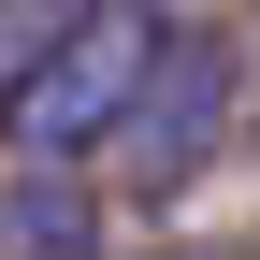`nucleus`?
<instances>
[{
	"label": "nucleus",
	"mask_w": 260,
	"mask_h": 260,
	"mask_svg": "<svg viewBox=\"0 0 260 260\" xmlns=\"http://www.w3.org/2000/svg\"><path fill=\"white\" fill-rule=\"evenodd\" d=\"M87 15H102V0H0V87H15V73H29L44 44H73Z\"/></svg>",
	"instance_id": "obj_4"
},
{
	"label": "nucleus",
	"mask_w": 260,
	"mask_h": 260,
	"mask_svg": "<svg viewBox=\"0 0 260 260\" xmlns=\"http://www.w3.org/2000/svg\"><path fill=\"white\" fill-rule=\"evenodd\" d=\"M159 44H174V29H159L145 0H102L73 44H44L15 87H0V145H15V159H102L130 130V102H145Z\"/></svg>",
	"instance_id": "obj_1"
},
{
	"label": "nucleus",
	"mask_w": 260,
	"mask_h": 260,
	"mask_svg": "<svg viewBox=\"0 0 260 260\" xmlns=\"http://www.w3.org/2000/svg\"><path fill=\"white\" fill-rule=\"evenodd\" d=\"M217 130H232V44H217V29H174L159 73H145V102H130V130H116L130 188H188L217 159Z\"/></svg>",
	"instance_id": "obj_2"
},
{
	"label": "nucleus",
	"mask_w": 260,
	"mask_h": 260,
	"mask_svg": "<svg viewBox=\"0 0 260 260\" xmlns=\"http://www.w3.org/2000/svg\"><path fill=\"white\" fill-rule=\"evenodd\" d=\"M87 232H102V217H87L73 159H29L15 203H0V246H15V260H87Z\"/></svg>",
	"instance_id": "obj_3"
},
{
	"label": "nucleus",
	"mask_w": 260,
	"mask_h": 260,
	"mask_svg": "<svg viewBox=\"0 0 260 260\" xmlns=\"http://www.w3.org/2000/svg\"><path fill=\"white\" fill-rule=\"evenodd\" d=\"M174 260H232V246H174Z\"/></svg>",
	"instance_id": "obj_5"
}]
</instances>
